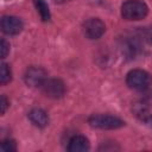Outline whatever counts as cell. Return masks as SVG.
Returning a JSON list of instances; mask_svg holds the SVG:
<instances>
[{
  "mask_svg": "<svg viewBox=\"0 0 152 152\" xmlns=\"http://www.w3.org/2000/svg\"><path fill=\"white\" fill-rule=\"evenodd\" d=\"M148 7L141 0H127L121 6V15L126 20H141L147 15Z\"/></svg>",
  "mask_w": 152,
  "mask_h": 152,
  "instance_id": "cell-1",
  "label": "cell"
},
{
  "mask_svg": "<svg viewBox=\"0 0 152 152\" xmlns=\"http://www.w3.org/2000/svg\"><path fill=\"white\" fill-rule=\"evenodd\" d=\"M152 77L151 75L141 69H134L131 70L127 74L126 77V83L129 88L135 89V90H145L151 86Z\"/></svg>",
  "mask_w": 152,
  "mask_h": 152,
  "instance_id": "cell-2",
  "label": "cell"
},
{
  "mask_svg": "<svg viewBox=\"0 0 152 152\" xmlns=\"http://www.w3.org/2000/svg\"><path fill=\"white\" fill-rule=\"evenodd\" d=\"M88 122L91 127L101 129H115L125 125L120 118L108 114H94L88 119Z\"/></svg>",
  "mask_w": 152,
  "mask_h": 152,
  "instance_id": "cell-3",
  "label": "cell"
},
{
  "mask_svg": "<svg viewBox=\"0 0 152 152\" xmlns=\"http://www.w3.org/2000/svg\"><path fill=\"white\" fill-rule=\"evenodd\" d=\"M40 88L42 91L51 99H59L65 94V86L63 81L58 78H46Z\"/></svg>",
  "mask_w": 152,
  "mask_h": 152,
  "instance_id": "cell-4",
  "label": "cell"
},
{
  "mask_svg": "<svg viewBox=\"0 0 152 152\" xmlns=\"http://www.w3.org/2000/svg\"><path fill=\"white\" fill-rule=\"evenodd\" d=\"M24 80L30 87H42V84L46 81V72L39 66H31L26 70Z\"/></svg>",
  "mask_w": 152,
  "mask_h": 152,
  "instance_id": "cell-5",
  "label": "cell"
},
{
  "mask_svg": "<svg viewBox=\"0 0 152 152\" xmlns=\"http://www.w3.org/2000/svg\"><path fill=\"white\" fill-rule=\"evenodd\" d=\"M106 31L103 21L99 18H90L84 23V34L89 39H99Z\"/></svg>",
  "mask_w": 152,
  "mask_h": 152,
  "instance_id": "cell-6",
  "label": "cell"
},
{
  "mask_svg": "<svg viewBox=\"0 0 152 152\" xmlns=\"http://www.w3.org/2000/svg\"><path fill=\"white\" fill-rule=\"evenodd\" d=\"M1 30L10 36L18 34L23 30V21L14 15H4L1 19Z\"/></svg>",
  "mask_w": 152,
  "mask_h": 152,
  "instance_id": "cell-7",
  "label": "cell"
},
{
  "mask_svg": "<svg viewBox=\"0 0 152 152\" xmlns=\"http://www.w3.org/2000/svg\"><path fill=\"white\" fill-rule=\"evenodd\" d=\"M89 150V141L83 135H74L69 140L68 151L69 152H86Z\"/></svg>",
  "mask_w": 152,
  "mask_h": 152,
  "instance_id": "cell-8",
  "label": "cell"
},
{
  "mask_svg": "<svg viewBox=\"0 0 152 152\" xmlns=\"http://www.w3.org/2000/svg\"><path fill=\"white\" fill-rule=\"evenodd\" d=\"M28 119L31 120V122H32L34 126L40 127V128L45 127V126L49 124V116H48V114H46L43 109H40V108H34V109H32V110L28 113Z\"/></svg>",
  "mask_w": 152,
  "mask_h": 152,
  "instance_id": "cell-9",
  "label": "cell"
},
{
  "mask_svg": "<svg viewBox=\"0 0 152 152\" xmlns=\"http://www.w3.org/2000/svg\"><path fill=\"white\" fill-rule=\"evenodd\" d=\"M139 50H140V46H139V43H138V39L137 38L129 37V39H126L122 43V51L129 58L135 57L138 55Z\"/></svg>",
  "mask_w": 152,
  "mask_h": 152,
  "instance_id": "cell-10",
  "label": "cell"
},
{
  "mask_svg": "<svg viewBox=\"0 0 152 152\" xmlns=\"http://www.w3.org/2000/svg\"><path fill=\"white\" fill-rule=\"evenodd\" d=\"M34 5H36V8L42 18L43 21H49L50 20V10H49V6L48 4L45 2V0H34Z\"/></svg>",
  "mask_w": 152,
  "mask_h": 152,
  "instance_id": "cell-11",
  "label": "cell"
},
{
  "mask_svg": "<svg viewBox=\"0 0 152 152\" xmlns=\"http://www.w3.org/2000/svg\"><path fill=\"white\" fill-rule=\"evenodd\" d=\"M12 78V71H11V68L6 64V63H2L1 66H0V83L1 84H6L11 81Z\"/></svg>",
  "mask_w": 152,
  "mask_h": 152,
  "instance_id": "cell-12",
  "label": "cell"
},
{
  "mask_svg": "<svg viewBox=\"0 0 152 152\" xmlns=\"http://www.w3.org/2000/svg\"><path fill=\"white\" fill-rule=\"evenodd\" d=\"M0 148L4 152H13V151L17 150V145H15V141L14 140H12V139H5V140L1 141Z\"/></svg>",
  "mask_w": 152,
  "mask_h": 152,
  "instance_id": "cell-13",
  "label": "cell"
},
{
  "mask_svg": "<svg viewBox=\"0 0 152 152\" xmlns=\"http://www.w3.org/2000/svg\"><path fill=\"white\" fill-rule=\"evenodd\" d=\"M140 38H142L145 42L152 44V28L145 27V28L140 30Z\"/></svg>",
  "mask_w": 152,
  "mask_h": 152,
  "instance_id": "cell-14",
  "label": "cell"
},
{
  "mask_svg": "<svg viewBox=\"0 0 152 152\" xmlns=\"http://www.w3.org/2000/svg\"><path fill=\"white\" fill-rule=\"evenodd\" d=\"M10 52V43H7L5 39L0 40V55L1 58H5Z\"/></svg>",
  "mask_w": 152,
  "mask_h": 152,
  "instance_id": "cell-15",
  "label": "cell"
},
{
  "mask_svg": "<svg viewBox=\"0 0 152 152\" xmlns=\"http://www.w3.org/2000/svg\"><path fill=\"white\" fill-rule=\"evenodd\" d=\"M8 101H7V99H6V96L5 95H1V97H0V113L1 114H5V112H6V109L8 108Z\"/></svg>",
  "mask_w": 152,
  "mask_h": 152,
  "instance_id": "cell-16",
  "label": "cell"
},
{
  "mask_svg": "<svg viewBox=\"0 0 152 152\" xmlns=\"http://www.w3.org/2000/svg\"><path fill=\"white\" fill-rule=\"evenodd\" d=\"M146 121H147V122H148V124H150V125L152 126V116H150V118H147V119H146Z\"/></svg>",
  "mask_w": 152,
  "mask_h": 152,
  "instance_id": "cell-17",
  "label": "cell"
}]
</instances>
